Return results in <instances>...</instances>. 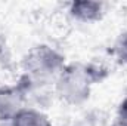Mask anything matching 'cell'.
<instances>
[{
    "label": "cell",
    "mask_w": 127,
    "mask_h": 126,
    "mask_svg": "<svg viewBox=\"0 0 127 126\" xmlns=\"http://www.w3.org/2000/svg\"><path fill=\"white\" fill-rule=\"evenodd\" d=\"M108 76L109 70L100 63L66 64L55 80V94L68 105H81L89 99L92 86Z\"/></svg>",
    "instance_id": "6da1fadb"
},
{
    "label": "cell",
    "mask_w": 127,
    "mask_h": 126,
    "mask_svg": "<svg viewBox=\"0 0 127 126\" xmlns=\"http://www.w3.org/2000/svg\"><path fill=\"white\" fill-rule=\"evenodd\" d=\"M65 57L50 45H35L24 55L21 61V79L28 86V95L34 89L55 85V80L65 67Z\"/></svg>",
    "instance_id": "7a4b0ae2"
},
{
    "label": "cell",
    "mask_w": 127,
    "mask_h": 126,
    "mask_svg": "<svg viewBox=\"0 0 127 126\" xmlns=\"http://www.w3.org/2000/svg\"><path fill=\"white\" fill-rule=\"evenodd\" d=\"M28 98V89L18 80L16 85L0 86V122L9 123L24 107Z\"/></svg>",
    "instance_id": "3957f363"
},
{
    "label": "cell",
    "mask_w": 127,
    "mask_h": 126,
    "mask_svg": "<svg viewBox=\"0 0 127 126\" xmlns=\"http://www.w3.org/2000/svg\"><path fill=\"white\" fill-rule=\"evenodd\" d=\"M68 13L72 19L83 24H93L103 18L105 15V4L100 1H87L78 0L69 3Z\"/></svg>",
    "instance_id": "277c9868"
},
{
    "label": "cell",
    "mask_w": 127,
    "mask_h": 126,
    "mask_svg": "<svg viewBox=\"0 0 127 126\" xmlns=\"http://www.w3.org/2000/svg\"><path fill=\"white\" fill-rule=\"evenodd\" d=\"M9 126H53L46 113L34 107H24L10 122Z\"/></svg>",
    "instance_id": "5b68a950"
},
{
    "label": "cell",
    "mask_w": 127,
    "mask_h": 126,
    "mask_svg": "<svg viewBox=\"0 0 127 126\" xmlns=\"http://www.w3.org/2000/svg\"><path fill=\"white\" fill-rule=\"evenodd\" d=\"M109 54L115 58L118 64L127 65V31L121 33L115 39L112 48L109 49Z\"/></svg>",
    "instance_id": "8992f818"
},
{
    "label": "cell",
    "mask_w": 127,
    "mask_h": 126,
    "mask_svg": "<svg viewBox=\"0 0 127 126\" xmlns=\"http://www.w3.org/2000/svg\"><path fill=\"white\" fill-rule=\"evenodd\" d=\"M111 126H127V122H123V120H117L114 125H111Z\"/></svg>",
    "instance_id": "52a82bcc"
}]
</instances>
